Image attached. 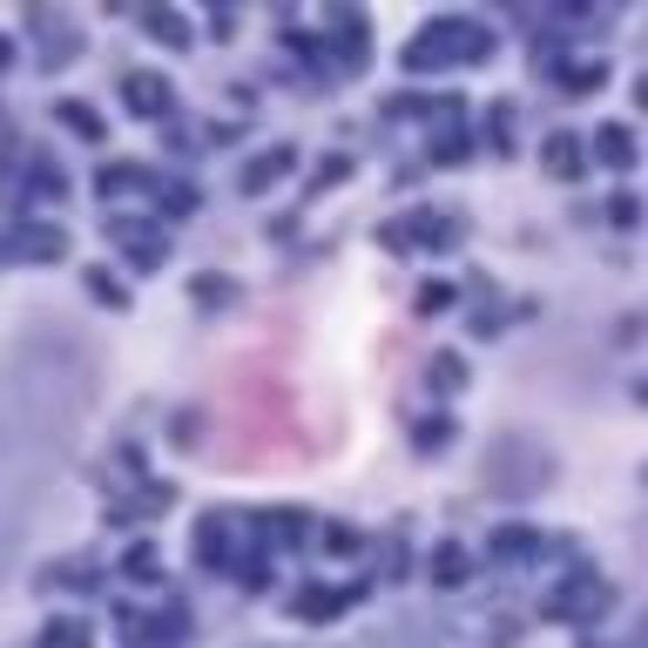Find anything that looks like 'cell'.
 <instances>
[{
  "label": "cell",
  "mask_w": 648,
  "mask_h": 648,
  "mask_svg": "<svg viewBox=\"0 0 648 648\" xmlns=\"http://www.w3.org/2000/svg\"><path fill=\"white\" fill-rule=\"evenodd\" d=\"M129 102H142V115H155L162 102H170V89H162V81H142V74H135V81H129Z\"/></svg>",
  "instance_id": "cell-1"
}]
</instances>
